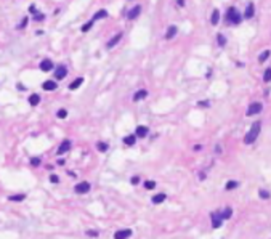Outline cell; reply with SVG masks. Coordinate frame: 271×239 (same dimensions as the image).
<instances>
[{"mask_svg":"<svg viewBox=\"0 0 271 239\" xmlns=\"http://www.w3.org/2000/svg\"><path fill=\"white\" fill-rule=\"evenodd\" d=\"M178 7H185V0H177Z\"/></svg>","mask_w":271,"mask_h":239,"instance_id":"42","label":"cell"},{"mask_svg":"<svg viewBox=\"0 0 271 239\" xmlns=\"http://www.w3.org/2000/svg\"><path fill=\"white\" fill-rule=\"evenodd\" d=\"M231 215H233V210H231L229 207L223 209L222 212H220V217H222V220H228V218H231Z\"/></svg>","mask_w":271,"mask_h":239,"instance_id":"16","label":"cell"},{"mask_svg":"<svg viewBox=\"0 0 271 239\" xmlns=\"http://www.w3.org/2000/svg\"><path fill=\"white\" fill-rule=\"evenodd\" d=\"M165 194H164V193H161V194H156V196H152V202L154 204H161V202H164L165 201Z\"/></svg>","mask_w":271,"mask_h":239,"instance_id":"21","label":"cell"},{"mask_svg":"<svg viewBox=\"0 0 271 239\" xmlns=\"http://www.w3.org/2000/svg\"><path fill=\"white\" fill-rule=\"evenodd\" d=\"M255 15V7H253V3H249L247 5V8H246V13H244V18H252V16Z\"/></svg>","mask_w":271,"mask_h":239,"instance_id":"14","label":"cell"},{"mask_svg":"<svg viewBox=\"0 0 271 239\" xmlns=\"http://www.w3.org/2000/svg\"><path fill=\"white\" fill-rule=\"evenodd\" d=\"M69 149H71V141H69V140H64L63 143L59 145L58 149H56V154L61 156V154H64V152H67Z\"/></svg>","mask_w":271,"mask_h":239,"instance_id":"6","label":"cell"},{"mask_svg":"<svg viewBox=\"0 0 271 239\" xmlns=\"http://www.w3.org/2000/svg\"><path fill=\"white\" fill-rule=\"evenodd\" d=\"M130 183H132V185H135V186H137V185L140 183V177H132V180H130Z\"/></svg>","mask_w":271,"mask_h":239,"instance_id":"38","label":"cell"},{"mask_svg":"<svg viewBox=\"0 0 271 239\" xmlns=\"http://www.w3.org/2000/svg\"><path fill=\"white\" fill-rule=\"evenodd\" d=\"M128 236H132V230H120V231H117L114 234L116 239H125Z\"/></svg>","mask_w":271,"mask_h":239,"instance_id":"12","label":"cell"},{"mask_svg":"<svg viewBox=\"0 0 271 239\" xmlns=\"http://www.w3.org/2000/svg\"><path fill=\"white\" fill-rule=\"evenodd\" d=\"M148 133H149V128L144 127V125H140V127H137V130H135V135L140 136V138H144Z\"/></svg>","mask_w":271,"mask_h":239,"instance_id":"8","label":"cell"},{"mask_svg":"<svg viewBox=\"0 0 271 239\" xmlns=\"http://www.w3.org/2000/svg\"><path fill=\"white\" fill-rule=\"evenodd\" d=\"M225 21H226V24H239V22L242 21V18H241V13L238 11V8L229 7L228 11H226V18H225Z\"/></svg>","mask_w":271,"mask_h":239,"instance_id":"2","label":"cell"},{"mask_svg":"<svg viewBox=\"0 0 271 239\" xmlns=\"http://www.w3.org/2000/svg\"><path fill=\"white\" fill-rule=\"evenodd\" d=\"M43 18H45L43 13H36V15H34V19H36V21H43Z\"/></svg>","mask_w":271,"mask_h":239,"instance_id":"34","label":"cell"},{"mask_svg":"<svg viewBox=\"0 0 271 239\" xmlns=\"http://www.w3.org/2000/svg\"><path fill=\"white\" fill-rule=\"evenodd\" d=\"M258 194H260L262 199H269V193L265 191V189H260V191H258Z\"/></svg>","mask_w":271,"mask_h":239,"instance_id":"32","label":"cell"},{"mask_svg":"<svg viewBox=\"0 0 271 239\" xmlns=\"http://www.w3.org/2000/svg\"><path fill=\"white\" fill-rule=\"evenodd\" d=\"M50 181H52V183H59L58 175H50Z\"/></svg>","mask_w":271,"mask_h":239,"instance_id":"36","label":"cell"},{"mask_svg":"<svg viewBox=\"0 0 271 239\" xmlns=\"http://www.w3.org/2000/svg\"><path fill=\"white\" fill-rule=\"evenodd\" d=\"M122 36H124V34H122V32H119V34H116V36H114V37H112V39H111V40H109V42H108V45H106V47H108V48H112V47H116V45H117V42H119V40H120V39H122Z\"/></svg>","mask_w":271,"mask_h":239,"instance_id":"13","label":"cell"},{"mask_svg":"<svg viewBox=\"0 0 271 239\" xmlns=\"http://www.w3.org/2000/svg\"><path fill=\"white\" fill-rule=\"evenodd\" d=\"M26 196L24 194H15V196H8V201H13V202H21L24 201Z\"/></svg>","mask_w":271,"mask_h":239,"instance_id":"24","label":"cell"},{"mask_svg":"<svg viewBox=\"0 0 271 239\" xmlns=\"http://www.w3.org/2000/svg\"><path fill=\"white\" fill-rule=\"evenodd\" d=\"M218 21H220V11H218V10H213V13H212V16H210V22L215 26V24H218Z\"/></svg>","mask_w":271,"mask_h":239,"instance_id":"19","label":"cell"},{"mask_svg":"<svg viewBox=\"0 0 271 239\" xmlns=\"http://www.w3.org/2000/svg\"><path fill=\"white\" fill-rule=\"evenodd\" d=\"M146 95H148V92L146 90H138L137 93L133 95V101H140V100H144L146 98Z\"/></svg>","mask_w":271,"mask_h":239,"instance_id":"17","label":"cell"},{"mask_svg":"<svg viewBox=\"0 0 271 239\" xmlns=\"http://www.w3.org/2000/svg\"><path fill=\"white\" fill-rule=\"evenodd\" d=\"M144 188H146V189H154V188H156V181H152V180L149 181V180H148V181L144 183Z\"/></svg>","mask_w":271,"mask_h":239,"instance_id":"31","label":"cell"},{"mask_svg":"<svg viewBox=\"0 0 271 239\" xmlns=\"http://www.w3.org/2000/svg\"><path fill=\"white\" fill-rule=\"evenodd\" d=\"M26 24H27V18H24V19H22V22L19 24V29H24V27H26Z\"/></svg>","mask_w":271,"mask_h":239,"instance_id":"40","label":"cell"},{"mask_svg":"<svg viewBox=\"0 0 271 239\" xmlns=\"http://www.w3.org/2000/svg\"><path fill=\"white\" fill-rule=\"evenodd\" d=\"M106 16H108V11H106V10H100L98 13H95V15H93V18H92V19H93V21H97V19H101V18H106Z\"/></svg>","mask_w":271,"mask_h":239,"instance_id":"22","label":"cell"},{"mask_svg":"<svg viewBox=\"0 0 271 239\" xmlns=\"http://www.w3.org/2000/svg\"><path fill=\"white\" fill-rule=\"evenodd\" d=\"M217 40H218L220 47H225V45H226V39H225L223 34H218V36H217Z\"/></svg>","mask_w":271,"mask_h":239,"instance_id":"25","label":"cell"},{"mask_svg":"<svg viewBox=\"0 0 271 239\" xmlns=\"http://www.w3.org/2000/svg\"><path fill=\"white\" fill-rule=\"evenodd\" d=\"M177 26H170L167 29V32H165V40H170V39H173L175 37V34H177Z\"/></svg>","mask_w":271,"mask_h":239,"instance_id":"15","label":"cell"},{"mask_svg":"<svg viewBox=\"0 0 271 239\" xmlns=\"http://www.w3.org/2000/svg\"><path fill=\"white\" fill-rule=\"evenodd\" d=\"M42 88H43V90H47V92H52V90H56V88H58V84L53 82V80H47V82H43V84H42Z\"/></svg>","mask_w":271,"mask_h":239,"instance_id":"11","label":"cell"},{"mask_svg":"<svg viewBox=\"0 0 271 239\" xmlns=\"http://www.w3.org/2000/svg\"><path fill=\"white\" fill-rule=\"evenodd\" d=\"M238 186H239L238 181H233V180H231V181H228V183H226V186H225V188H226V189H236Z\"/></svg>","mask_w":271,"mask_h":239,"instance_id":"27","label":"cell"},{"mask_svg":"<svg viewBox=\"0 0 271 239\" xmlns=\"http://www.w3.org/2000/svg\"><path fill=\"white\" fill-rule=\"evenodd\" d=\"M87 234H88L90 237H98V231H93V230H90V231H87Z\"/></svg>","mask_w":271,"mask_h":239,"instance_id":"37","label":"cell"},{"mask_svg":"<svg viewBox=\"0 0 271 239\" xmlns=\"http://www.w3.org/2000/svg\"><path fill=\"white\" fill-rule=\"evenodd\" d=\"M31 164H32V166H36V167H37L39 164H40V157H32V159H31Z\"/></svg>","mask_w":271,"mask_h":239,"instance_id":"35","label":"cell"},{"mask_svg":"<svg viewBox=\"0 0 271 239\" xmlns=\"http://www.w3.org/2000/svg\"><path fill=\"white\" fill-rule=\"evenodd\" d=\"M66 76H67V69H66V66H59L58 69H56V72H55V77L58 79V80L64 79Z\"/></svg>","mask_w":271,"mask_h":239,"instance_id":"9","label":"cell"},{"mask_svg":"<svg viewBox=\"0 0 271 239\" xmlns=\"http://www.w3.org/2000/svg\"><path fill=\"white\" fill-rule=\"evenodd\" d=\"M56 116H58L59 119H64V117L67 116V111H66V109H59L58 112H56Z\"/></svg>","mask_w":271,"mask_h":239,"instance_id":"33","label":"cell"},{"mask_svg":"<svg viewBox=\"0 0 271 239\" xmlns=\"http://www.w3.org/2000/svg\"><path fill=\"white\" fill-rule=\"evenodd\" d=\"M260 130H262V122H260V121L253 122L252 128H250L249 132L246 133V136H244V143H246V145H252L253 141L257 140V136H258V133H260Z\"/></svg>","mask_w":271,"mask_h":239,"instance_id":"1","label":"cell"},{"mask_svg":"<svg viewBox=\"0 0 271 239\" xmlns=\"http://www.w3.org/2000/svg\"><path fill=\"white\" fill-rule=\"evenodd\" d=\"M16 88H19V90H26V87H24V85H21V84L16 85Z\"/></svg>","mask_w":271,"mask_h":239,"instance_id":"43","label":"cell"},{"mask_svg":"<svg viewBox=\"0 0 271 239\" xmlns=\"http://www.w3.org/2000/svg\"><path fill=\"white\" fill-rule=\"evenodd\" d=\"M74 191L77 193V194H85V193L90 191V183H87V181H82V183H77L74 186Z\"/></svg>","mask_w":271,"mask_h":239,"instance_id":"4","label":"cell"},{"mask_svg":"<svg viewBox=\"0 0 271 239\" xmlns=\"http://www.w3.org/2000/svg\"><path fill=\"white\" fill-rule=\"evenodd\" d=\"M135 140H137V135H128L124 138V145H127V146H133L135 145Z\"/></svg>","mask_w":271,"mask_h":239,"instance_id":"18","label":"cell"},{"mask_svg":"<svg viewBox=\"0 0 271 239\" xmlns=\"http://www.w3.org/2000/svg\"><path fill=\"white\" fill-rule=\"evenodd\" d=\"M97 149L101 151V152H106L108 151V145L106 143H97Z\"/></svg>","mask_w":271,"mask_h":239,"instance_id":"29","label":"cell"},{"mask_svg":"<svg viewBox=\"0 0 271 239\" xmlns=\"http://www.w3.org/2000/svg\"><path fill=\"white\" fill-rule=\"evenodd\" d=\"M268 56H269V50H265V52H262L260 56H258V61L263 63L265 60H268Z\"/></svg>","mask_w":271,"mask_h":239,"instance_id":"28","label":"cell"},{"mask_svg":"<svg viewBox=\"0 0 271 239\" xmlns=\"http://www.w3.org/2000/svg\"><path fill=\"white\" fill-rule=\"evenodd\" d=\"M82 82H83V79L82 77H79V79H76L74 82H72L71 85H69V90H76V88H79L82 85Z\"/></svg>","mask_w":271,"mask_h":239,"instance_id":"23","label":"cell"},{"mask_svg":"<svg viewBox=\"0 0 271 239\" xmlns=\"http://www.w3.org/2000/svg\"><path fill=\"white\" fill-rule=\"evenodd\" d=\"M93 22H95L93 19H90V21L87 22V24H83V26H82V32H87V31H90V27L93 26Z\"/></svg>","mask_w":271,"mask_h":239,"instance_id":"30","label":"cell"},{"mask_svg":"<svg viewBox=\"0 0 271 239\" xmlns=\"http://www.w3.org/2000/svg\"><path fill=\"white\" fill-rule=\"evenodd\" d=\"M29 13H34V15L37 13V7H36L34 3H32V5H29Z\"/></svg>","mask_w":271,"mask_h":239,"instance_id":"39","label":"cell"},{"mask_svg":"<svg viewBox=\"0 0 271 239\" xmlns=\"http://www.w3.org/2000/svg\"><path fill=\"white\" fill-rule=\"evenodd\" d=\"M39 67H40V71L48 72V71H52V69H53V61H52V60H48V58H45V60L40 61Z\"/></svg>","mask_w":271,"mask_h":239,"instance_id":"5","label":"cell"},{"mask_svg":"<svg viewBox=\"0 0 271 239\" xmlns=\"http://www.w3.org/2000/svg\"><path fill=\"white\" fill-rule=\"evenodd\" d=\"M140 13H141V7H140V5H137V7H133L130 11H128L127 18H128V19H135L137 16H140Z\"/></svg>","mask_w":271,"mask_h":239,"instance_id":"10","label":"cell"},{"mask_svg":"<svg viewBox=\"0 0 271 239\" xmlns=\"http://www.w3.org/2000/svg\"><path fill=\"white\" fill-rule=\"evenodd\" d=\"M263 82H271V67H268L263 74Z\"/></svg>","mask_w":271,"mask_h":239,"instance_id":"26","label":"cell"},{"mask_svg":"<svg viewBox=\"0 0 271 239\" xmlns=\"http://www.w3.org/2000/svg\"><path fill=\"white\" fill-rule=\"evenodd\" d=\"M199 149H202V146H201V145H196V146H194V151H199Z\"/></svg>","mask_w":271,"mask_h":239,"instance_id":"44","label":"cell"},{"mask_svg":"<svg viewBox=\"0 0 271 239\" xmlns=\"http://www.w3.org/2000/svg\"><path fill=\"white\" fill-rule=\"evenodd\" d=\"M197 104H199V106H208V101H199Z\"/></svg>","mask_w":271,"mask_h":239,"instance_id":"41","label":"cell"},{"mask_svg":"<svg viewBox=\"0 0 271 239\" xmlns=\"http://www.w3.org/2000/svg\"><path fill=\"white\" fill-rule=\"evenodd\" d=\"M263 109V104L262 103H252L247 109V116H255V114H260Z\"/></svg>","mask_w":271,"mask_h":239,"instance_id":"3","label":"cell"},{"mask_svg":"<svg viewBox=\"0 0 271 239\" xmlns=\"http://www.w3.org/2000/svg\"><path fill=\"white\" fill-rule=\"evenodd\" d=\"M210 217H212V226L213 228H220V226H222V217H220V212H213Z\"/></svg>","mask_w":271,"mask_h":239,"instance_id":"7","label":"cell"},{"mask_svg":"<svg viewBox=\"0 0 271 239\" xmlns=\"http://www.w3.org/2000/svg\"><path fill=\"white\" fill-rule=\"evenodd\" d=\"M39 103H40V96H39L37 93H34V95H31V96H29V104L37 106Z\"/></svg>","mask_w":271,"mask_h":239,"instance_id":"20","label":"cell"}]
</instances>
